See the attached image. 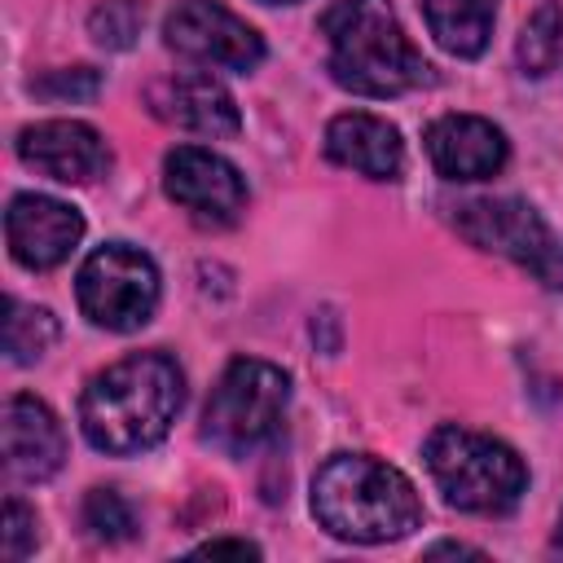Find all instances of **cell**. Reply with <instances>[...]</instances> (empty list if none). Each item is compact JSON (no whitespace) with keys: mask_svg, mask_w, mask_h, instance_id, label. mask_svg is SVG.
<instances>
[{"mask_svg":"<svg viewBox=\"0 0 563 563\" xmlns=\"http://www.w3.org/2000/svg\"><path fill=\"white\" fill-rule=\"evenodd\" d=\"M185 405V374L163 352H136L101 369L79 396L84 440L110 457L154 449Z\"/></svg>","mask_w":563,"mask_h":563,"instance_id":"1","label":"cell"},{"mask_svg":"<svg viewBox=\"0 0 563 563\" xmlns=\"http://www.w3.org/2000/svg\"><path fill=\"white\" fill-rule=\"evenodd\" d=\"M312 515L339 541L378 545L413 532L422 501L405 471L369 453H334L312 475Z\"/></svg>","mask_w":563,"mask_h":563,"instance_id":"2","label":"cell"},{"mask_svg":"<svg viewBox=\"0 0 563 563\" xmlns=\"http://www.w3.org/2000/svg\"><path fill=\"white\" fill-rule=\"evenodd\" d=\"M321 35L330 44V79L356 97H400L435 79L387 0H334L321 13Z\"/></svg>","mask_w":563,"mask_h":563,"instance_id":"3","label":"cell"},{"mask_svg":"<svg viewBox=\"0 0 563 563\" xmlns=\"http://www.w3.org/2000/svg\"><path fill=\"white\" fill-rule=\"evenodd\" d=\"M422 453L444 501L466 515H506L528 488V466L510 444L493 435L466 427H435Z\"/></svg>","mask_w":563,"mask_h":563,"instance_id":"4","label":"cell"},{"mask_svg":"<svg viewBox=\"0 0 563 563\" xmlns=\"http://www.w3.org/2000/svg\"><path fill=\"white\" fill-rule=\"evenodd\" d=\"M286 405H290V374L268 361L238 356L224 365L220 383L211 387L202 413V440L229 457H246L277 440Z\"/></svg>","mask_w":563,"mask_h":563,"instance_id":"5","label":"cell"},{"mask_svg":"<svg viewBox=\"0 0 563 563\" xmlns=\"http://www.w3.org/2000/svg\"><path fill=\"white\" fill-rule=\"evenodd\" d=\"M75 295L92 325L132 334L158 308V268L145 251L128 242H106L84 260L75 277Z\"/></svg>","mask_w":563,"mask_h":563,"instance_id":"6","label":"cell"},{"mask_svg":"<svg viewBox=\"0 0 563 563\" xmlns=\"http://www.w3.org/2000/svg\"><path fill=\"white\" fill-rule=\"evenodd\" d=\"M457 233L479 251L506 255L528 268L541 286L563 290V242L523 198H475L457 207Z\"/></svg>","mask_w":563,"mask_h":563,"instance_id":"7","label":"cell"},{"mask_svg":"<svg viewBox=\"0 0 563 563\" xmlns=\"http://www.w3.org/2000/svg\"><path fill=\"white\" fill-rule=\"evenodd\" d=\"M163 189L202 229H229L246 211L242 172L202 145H176L163 158Z\"/></svg>","mask_w":563,"mask_h":563,"instance_id":"8","label":"cell"},{"mask_svg":"<svg viewBox=\"0 0 563 563\" xmlns=\"http://www.w3.org/2000/svg\"><path fill=\"white\" fill-rule=\"evenodd\" d=\"M163 40L172 53L224 70H255L264 62V40L255 26H246L238 13H229L220 0H180L167 22Z\"/></svg>","mask_w":563,"mask_h":563,"instance_id":"9","label":"cell"},{"mask_svg":"<svg viewBox=\"0 0 563 563\" xmlns=\"http://www.w3.org/2000/svg\"><path fill=\"white\" fill-rule=\"evenodd\" d=\"M18 158L62 185H92L110 167V145L79 119H44L18 132Z\"/></svg>","mask_w":563,"mask_h":563,"instance_id":"10","label":"cell"},{"mask_svg":"<svg viewBox=\"0 0 563 563\" xmlns=\"http://www.w3.org/2000/svg\"><path fill=\"white\" fill-rule=\"evenodd\" d=\"M4 238H9V255L31 268V273H48L57 268L84 238V216L48 194H18L4 211Z\"/></svg>","mask_w":563,"mask_h":563,"instance_id":"11","label":"cell"},{"mask_svg":"<svg viewBox=\"0 0 563 563\" xmlns=\"http://www.w3.org/2000/svg\"><path fill=\"white\" fill-rule=\"evenodd\" d=\"M66 462V431L57 422V413L18 391L4 400V471L18 484H44L62 471Z\"/></svg>","mask_w":563,"mask_h":563,"instance_id":"12","label":"cell"},{"mask_svg":"<svg viewBox=\"0 0 563 563\" xmlns=\"http://www.w3.org/2000/svg\"><path fill=\"white\" fill-rule=\"evenodd\" d=\"M145 101L163 123L194 132V136H238V128H242V114H238V101L229 97V88L198 70L158 79L145 92Z\"/></svg>","mask_w":563,"mask_h":563,"instance_id":"13","label":"cell"},{"mask_svg":"<svg viewBox=\"0 0 563 563\" xmlns=\"http://www.w3.org/2000/svg\"><path fill=\"white\" fill-rule=\"evenodd\" d=\"M427 158L444 180H488L506 167L510 145L479 114H444L427 128Z\"/></svg>","mask_w":563,"mask_h":563,"instance_id":"14","label":"cell"},{"mask_svg":"<svg viewBox=\"0 0 563 563\" xmlns=\"http://www.w3.org/2000/svg\"><path fill=\"white\" fill-rule=\"evenodd\" d=\"M325 154L339 163V167H352L369 180H396L400 167H405V141L400 132L378 119V114H365V110H347V114H334L330 128H325Z\"/></svg>","mask_w":563,"mask_h":563,"instance_id":"15","label":"cell"},{"mask_svg":"<svg viewBox=\"0 0 563 563\" xmlns=\"http://www.w3.org/2000/svg\"><path fill=\"white\" fill-rule=\"evenodd\" d=\"M422 18L444 53L479 57L493 35L497 0H422Z\"/></svg>","mask_w":563,"mask_h":563,"instance_id":"16","label":"cell"},{"mask_svg":"<svg viewBox=\"0 0 563 563\" xmlns=\"http://www.w3.org/2000/svg\"><path fill=\"white\" fill-rule=\"evenodd\" d=\"M53 343H57V317L48 308L4 299V356L13 365L40 361Z\"/></svg>","mask_w":563,"mask_h":563,"instance_id":"17","label":"cell"},{"mask_svg":"<svg viewBox=\"0 0 563 563\" xmlns=\"http://www.w3.org/2000/svg\"><path fill=\"white\" fill-rule=\"evenodd\" d=\"M559 53H563V4H559V0H541L537 13H532V18L523 22V31H519L515 57H519L523 75L537 79V75H550V70H554Z\"/></svg>","mask_w":563,"mask_h":563,"instance_id":"18","label":"cell"},{"mask_svg":"<svg viewBox=\"0 0 563 563\" xmlns=\"http://www.w3.org/2000/svg\"><path fill=\"white\" fill-rule=\"evenodd\" d=\"M84 528L97 541L114 545V541H128L136 532V510L114 488H88V497H84Z\"/></svg>","mask_w":563,"mask_h":563,"instance_id":"19","label":"cell"},{"mask_svg":"<svg viewBox=\"0 0 563 563\" xmlns=\"http://www.w3.org/2000/svg\"><path fill=\"white\" fill-rule=\"evenodd\" d=\"M141 26H145V13H141L136 0H101V4L88 13V35H92L101 48H110V53L132 48L136 35H141Z\"/></svg>","mask_w":563,"mask_h":563,"instance_id":"20","label":"cell"},{"mask_svg":"<svg viewBox=\"0 0 563 563\" xmlns=\"http://www.w3.org/2000/svg\"><path fill=\"white\" fill-rule=\"evenodd\" d=\"M97 88H101V75L92 66L48 70V75L31 79V92L35 97H48V101H88V97H97Z\"/></svg>","mask_w":563,"mask_h":563,"instance_id":"21","label":"cell"},{"mask_svg":"<svg viewBox=\"0 0 563 563\" xmlns=\"http://www.w3.org/2000/svg\"><path fill=\"white\" fill-rule=\"evenodd\" d=\"M35 541H40L35 510H31L26 501L9 497V501H4V528H0V550H4V559H9V563L26 559V554L35 550Z\"/></svg>","mask_w":563,"mask_h":563,"instance_id":"22","label":"cell"},{"mask_svg":"<svg viewBox=\"0 0 563 563\" xmlns=\"http://www.w3.org/2000/svg\"><path fill=\"white\" fill-rule=\"evenodd\" d=\"M194 554H207V559H216V554H238V559H260V545H251V541H207V545H198Z\"/></svg>","mask_w":563,"mask_h":563,"instance_id":"23","label":"cell"},{"mask_svg":"<svg viewBox=\"0 0 563 563\" xmlns=\"http://www.w3.org/2000/svg\"><path fill=\"white\" fill-rule=\"evenodd\" d=\"M444 554H457V559H484V550L462 545V541H440V545H431V550H427V559H444Z\"/></svg>","mask_w":563,"mask_h":563,"instance_id":"24","label":"cell"},{"mask_svg":"<svg viewBox=\"0 0 563 563\" xmlns=\"http://www.w3.org/2000/svg\"><path fill=\"white\" fill-rule=\"evenodd\" d=\"M550 545H554V554H563V515H559V528H554V541Z\"/></svg>","mask_w":563,"mask_h":563,"instance_id":"25","label":"cell"},{"mask_svg":"<svg viewBox=\"0 0 563 563\" xmlns=\"http://www.w3.org/2000/svg\"><path fill=\"white\" fill-rule=\"evenodd\" d=\"M264 4H295V0H264Z\"/></svg>","mask_w":563,"mask_h":563,"instance_id":"26","label":"cell"}]
</instances>
